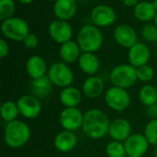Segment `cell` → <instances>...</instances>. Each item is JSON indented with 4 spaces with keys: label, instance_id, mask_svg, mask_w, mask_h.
Segmentation results:
<instances>
[{
    "label": "cell",
    "instance_id": "6da1fadb",
    "mask_svg": "<svg viewBox=\"0 0 157 157\" xmlns=\"http://www.w3.org/2000/svg\"><path fill=\"white\" fill-rule=\"evenodd\" d=\"M110 121L108 115L99 109H90L84 113L82 131L93 140H100L109 135Z\"/></svg>",
    "mask_w": 157,
    "mask_h": 157
},
{
    "label": "cell",
    "instance_id": "7a4b0ae2",
    "mask_svg": "<svg viewBox=\"0 0 157 157\" xmlns=\"http://www.w3.org/2000/svg\"><path fill=\"white\" fill-rule=\"evenodd\" d=\"M31 137L29 126L23 121L16 120L6 123L4 129V142L10 149H19L26 145Z\"/></svg>",
    "mask_w": 157,
    "mask_h": 157
},
{
    "label": "cell",
    "instance_id": "3957f363",
    "mask_svg": "<svg viewBox=\"0 0 157 157\" xmlns=\"http://www.w3.org/2000/svg\"><path fill=\"white\" fill-rule=\"evenodd\" d=\"M76 41L82 52L95 53L102 47L104 37L98 27L95 25H85L79 29Z\"/></svg>",
    "mask_w": 157,
    "mask_h": 157
},
{
    "label": "cell",
    "instance_id": "277c9868",
    "mask_svg": "<svg viewBox=\"0 0 157 157\" xmlns=\"http://www.w3.org/2000/svg\"><path fill=\"white\" fill-rule=\"evenodd\" d=\"M109 80L112 86L128 89L138 81L137 68L130 63L119 64L110 71Z\"/></svg>",
    "mask_w": 157,
    "mask_h": 157
},
{
    "label": "cell",
    "instance_id": "5b68a950",
    "mask_svg": "<svg viewBox=\"0 0 157 157\" xmlns=\"http://www.w3.org/2000/svg\"><path fill=\"white\" fill-rule=\"evenodd\" d=\"M1 32L5 38L14 41H23L30 33L28 22L18 17H12L2 21Z\"/></svg>",
    "mask_w": 157,
    "mask_h": 157
},
{
    "label": "cell",
    "instance_id": "8992f818",
    "mask_svg": "<svg viewBox=\"0 0 157 157\" xmlns=\"http://www.w3.org/2000/svg\"><path fill=\"white\" fill-rule=\"evenodd\" d=\"M48 77L54 86L64 88L72 86L75 75L69 65L63 62H56L48 69Z\"/></svg>",
    "mask_w": 157,
    "mask_h": 157
},
{
    "label": "cell",
    "instance_id": "52a82bcc",
    "mask_svg": "<svg viewBox=\"0 0 157 157\" xmlns=\"http://www.w3.org/2000/svg\"><path fill=\"white\" fill-rule=\"evenodd\" d=\"M104 100L110 109L117 112H122L129 108L131 104V96L127 89L112 86L105 92Z\"/></svg>",
    "mask_w": 157,
    "mask_h": 157
},
{
    "label": "cell",
    "instance_id": "ba28073f",
    "mask_svg": "<svg viewBox=\"0 0 157 157\" xmlns=\"http://www.w3.org/2000/svg\"><path fill=\"white\" fill-rule=\"evenodd\" d=\"M17 104L19 109V114L27 120H34L38 118L42 110L40 98L31 94L21 96L17 100Z\"/></svg>",
    "mask_w": 157,
    "mask_h": 157
},
{
    "label": "cell",
    "instance_id": "9c48e42d",
    "mask_svg": "<svg viewBox=\"0 0 157 157\" xmlns=\"http://www.w3.org/2000/svg\"><path fill=\"white\" fill-rule=\"evenodd\" d=\"M84 121V113L82 110L76 108H64L59 116L60 125L63 130L76 132L82 129Z\"/></svg>",
    "mask_w": 157,
    "mask_h": 157
},
{
    "label": "cell",
    "instance_id": "30bf717a",
    "mask_svg": "<svg viewBox=\"0 0 157 157\" xmlns=\"http://www.w3.org/2000/svg\"><path fill=\"white\" fill-rule=\"evenodd\" d=\"M90 18L93 25L98 28H105L115 23L117 19V14L111 6L105 4H100L92 9Z\"/></svg>",
    "mask_w": 157,
    "mask_h": 157
},
{
    "label": "cell",
    "instance_id": "8fae6325",
    "mask_svg": "<svg viewBox=\"0 0 157 157\" xmlns=\"http://www.w3.org/2000/svg\"><path fill=\"white\" fill-rule=\"evenodd\" d=\"M124 146L128 157H143L147 153L150 144L144 134L132 133L124 142Z\"/></svg>",
    "mask_w": 157,
    "mask_h": 157
},
{
    "label": "cell",
    "instance_id": "7c38bea8",
    "mask_svg": "<svg viewBox=\"0 0 157 157\" xmlns=\"http://www.w3.org/2000/svg\"><path fill=\"white\" fill-rule=\"evenodd\" d=\"M48 32L52 40L56 43L63 44L72 39L73 28L68 21L56 18L49 24Z\"/></svg>",
    "mask_w": 157,
    "mask_h": 157
},
{
    "label": "cell",
    "instance_id": "4fadbf2b",
    "mask_svg": "<svg viewBox=\"0 0 157 157\" xmlns=\"http://www.w3.org/2000/svg\"><path fill=\"white\" fill-rule=\"evenodd\" d=\"M151 59V51L145 43L137 42L129 49L128 60L129 63L135 68L148 64Z\"/></svg>",
    "mask_w": 157,
    "mask_h": 157
},
{
    "label": "cell",
    "instance_id": "5bb4252c",
    "mask_svg": "<svg viewBox=\"0 0 157 157\" xmlns=\"http://www.w3.org/2000/svg\"><path fill=\"white\" fill-rule=\"evenodd\" d=\"M113 37L119 45L128 49L138 42L136 30L128 24H121L117 26L113 31Z\"/></svg>",
    "mask_w": 157,
    "mask_h": 157
},
{
    "label": "cell",
    "instance_id": "9a60e30c",
    "mask_svg": "<svg viewBox=\"0 0 157 157\" xmlns=\"http://www.w3.org/2000/svg\"><path fill=\"white\" fill-rule=\"evenodd\" d=\"M132 134V124L128 120L118 118L110 121L109 135L113 141L124 143Z\"/></svg>",
    "mask_w": 157,
    "mask_h": 157
},
{
    "label": "cell",
    "instance_id": "2e32d148",
    "mask_svg": "<svg viewBox=\"0 0 157 157\" xmlns=\"http://www.w3.org/2000/svg\"><path fill=\"white\" fill-rule=\"evenodd\" d=\"M53 144L60 153H70L77 145V137L75 132L63 130L55 135Z\"/></svg>",
    "mask_w": 157,
    "mask_h": 157
},
{
    "label": "cell",
    "instance_id": "e0dca14e",
    "mask_svg": "<svg viewBox=\"0 0 157 157\" xmlns=\"http://www.w3.org/2000/svg\"><path fill=\"white\" fill-rule=\"evenodd\" d=\"M82 92L90 99H97L100 98L104 92V82L102 78L97 75H90L86 77L82 85Z\"/></svg>",
    "mask_w": 157,
    "mask_h": 157
},
{
    "label": "cell",
    "instance_id": "ac0fdd59",
    "mask_svg": "<svg viewBox=\"0 0 157 157\" xmlns=\"http://www.w3.org/2000/svg\"><path fill=\"white\" fill-rule=\"evenodd\" d=\"M77 11L75 0H57L53 5V14L57 19L68 21L75 17Z\"/></svg>",
    "mask_w": 157,
    "mask_h": 157
},
{
    "label": "cell",
    "instance_id": "d6986e66",
    "mask_svg": "<svg viewBox=\"0 0 157 157\" xmlns=\"http://www.w3.org/2000/svg\"><path fill=\"white\" fill-rule=\"evenodd\" d=\"M83 95V92L79 88L70 86L61 90L59 99L64 108H76L82 102Z\"/></svg>",
    "mask_w": 157,
    "mask_h": 157
},
{
    "label": "cell",
    "instance_id": "ffe728a7",
    "mask_svg": "<svg viewBox=\"0 0 157 157\" xmlns=\"http://www.w3.org/2000/svg\"><path fill=\"white\" fill-rule=\"evenodd\" d=\"M26 71L32 80L45 76L48 73L46 62L40 55H32L27 60Z\"/></svg>",
    "mask_w": 157,
    "mask_h": 157
},
{
    "label": "cell",
    "instance_id": "44dd1931",
    "mask_svg": "<svg viewBox=\"0 0 157 157\" xmlns=\"http://www.w3.org/2000/svg\"><path fill=\"white\" fill-rule=\"evenodd\" d=\"M82 54V51L77 43V41L70 40L65 43L61 44L59 55L62 61L67 64L73 63L78 61L80 55Z\"/></svg>",
    "mask_w": 157,
    "mask_h": 157
},
{
    "label": "cell",
    "instance_id": "7402d4cb",
    "mask_svg": "<svg viewBox=\"0 0 157 157\" xmlns=\"http://www.w3.org/2000/svg\"><path fill=\"white\" fill-rule=\"evenodd\" d=\"M77 62L81 71L89 76L95 75L99 70V59L93 52H82Z\"/></svg>",
    "mask_w": 157,
    "mask_h": 157
},
{
    "label": "cell",
    "instance_id": "603a6c76",
    "mask_svg": "<svg viewBox=\"0 0 157 157\" xmlns=\"http://www.w3.org/2000/svg\"><path fill=\"white\" fill-rule=\"evenodd\" d=\"M52 83L51 82L48 75L33 79L30 84L31 95L37 97L38 98H46L49 97L52 91Z\"/></svg>",
    "mask_w": 157,
    "mask_h": 157
},
{
    "label": "cell",
    "instance_id": "cb8c5ba5",
    "mask_svg": "<svg viewBox=\"0 0 157 157\" xmlns=\"http://www.w3.org/2000/svg\"><path fill=\"white\" fill-rule=\"evenodd\" d=\"M156 13V10L155 9L152 2L148 1H141L136 6L133 7L134 17L143 22H149L154 20Z\"/></svg>",
    "mask_w": 157,
    "mask_h": 157
},
{
    "label": "cell",
    "instance_id": "d4e9b609",
    "mask_svg": "<svg viewBox=\"0 0 157 157\" xmlns=\"http://www.w3.org/2000/svg\"><path fill=\"white\" fill-rule=\"evenodd\" d=\"M0 114H1L2 120L6 123L17 120V117L20 114H19V109H18L17 102L12 101V100H7L4 102L1 105Z\"/></svg>",
    "mask_w": 157,
    "mask_h": 157
},
{
    "label": "cell",
    "instance_id": "484cf974",
    "mask_svg": "<svg viewBox=\"0 0 157 157\" xmlns=\"http://www.w3.org/2000/svg\"><path fill=\"white\" fill-rule=\"evenodd\" d=\"M139 99L146 108L157 103V89L152 85H144L139 91Z\"/></svg>",
    "mask_w": 157,
    "mask_h": 157
},
{
    "label": "cell",
    "instance_id": "4316f807",
    "mask_svg": "<svg viewBox=\"0 0 157 157\" xmlns=\"http://www.w3.org/2000/svg\"><path fill=\"white\" fill-rule=\"evenodd\" d=\"M106 155L108 157H126L124 143L112 140L106 146Z\"/></svg>",
    "mask_w": 157,
    "mask_h": 157
},
{
    "label": "cell",
    "instance_id": "83f0119b",
    "mask_svg": "<svg viewBox=\"0 0 157 157\" xmlns=\"http://www.w3.org/2000/svg\"><path fill=\"white\" fill-rule=\"evenodd\" d=\"M16 4L14 0H0V20L4 21L14 17Z\"/></svg>",
    "mask_w": 157,
    "mask_h": 157
},
{
    "label": "cell",
    "instance_id": "f1b7e54d",
    "mask_svg": "<svg viewBox=\"0 0 157 157\" xmlns=\"http://www.w3.org/2000/svg\"><path fill=\"white\" fill-rule=\"evenodd\" d=\"M144 136L149 142L150 145L157 146V119L151 120L144 128Z\"/></svg>",
    "mask_w": 157,
    "mask_h": 157
},
{
    "label": "cell",
    "instance_id": "f546056e",
    "mask_svg": "<svg viewBox=\"0 0 157 157\" xmlns=\"http://www.w3.org/2000/svg\"><path fill=\"white\" fill-rule=\"evenodd\" d=\"M155 77V70L149 64L143 65L137 68V78L138 81L143 83H148Z\"/></svg>",
    "mask_w": 157,
    "mask_h": 157
},
{
    "label": "cell",
    "instance_id": "4dcf8cb0",
    "mask_svg": "<svg viewBox=\"0 0 157 157\" xmlns=\"http://www.w3.org/2000/svg\"><path fill=\"white\" fill-rule=\"evenodd\" d=\"M143 38L150 42L157 41V26L155 24H147L142 29Z\"/></svg>",
    "mask_w": 157,
    "mask_h": 157
},
{
    "label": "cell",
    "instance_id": "1f68e13d",
    "mask_svg": "<svg viewBox=\"0 0 157 157\" xmlns=\"http://www.w3.org/2000/svg\"><path fill=\"white\" fill-rule=\"evenodd\" d=\"M22 42H23V44L25 45L26 48H28V49H34V48H36V47L38 46V44H39V39H38V37H37L36 34L30 32V33L24 39V40H23Z\"/></svg>",
    "mask_w": 157,
    "mask_h": 157
},
{
    "label": "cell",
    "instance_id": "d6a6232c",
    "mask_svg": "<svg viewBox=\"0 0 157 157\" xmlns=\"http://www.w3.org/2000/svg\"><path fill=\"white\" fill-rule=\"evenodd\" d=\"M9 53V45L5 39L0 40V58L4 59Z\"/></svg>",
    "mask_w": 157,
    "mask_h": 157
},
{
    "label": "cell",
    "instance_id": "836d02e7",
    "mask_svg": "<svg viewBox=\"0 0 157 157\" xmlns=\"http://www.w3.org/2000/svg\"><path fill=\"white\" fill-rule=\"evenodd\" d=\"M146 113L151 118V120L157 119V103L148 107L147 109H146Z\"/></svg>",
    "mask_w": 157,
    "mask_h": 157
},
{
    "label": "cell",
    "instance_id": "e575fe53",
    "mask_svg": "<svg viewBox=\"0 0 157 157\" xmlns=\"http://www.w3.org/2000/svg\"><path fill=\"white\" fill-rule=\"evenodd\" d=\"M141 1L140 0H122V3L128 7H134L136 6Z\"/></svg>",
    "mask_w": 157,
    "mask_h": 157
},
{
    "label": "cell",
    "instance_id": "d590c367",
    "mask_svg": "<svg viewBox=\"0 0 157 157\" xmlns=\"http://www.w3.org/2000/svg\"><path fill=\"white\" fill-rule=\"evenodd\" d=\"M17 1L20 2V3L23 4V5H29V4L33 3L35 0H17Z\"/></svg>",
    "mask_w": 157,
    "mask_h": 157
},
{
    "label": "cell",
    "instance_id": "8d00e7d4",
    "mask_svg": "<svg viewBox=\"0 0 157 157\" xmlns=\"http://www.w3.org/2000/svg\"><path fill=\"white\" fill-rule=\"evenodd\" d=\"M152 4H153V6H154L155 9L156 10V12H157V0H153V1H152Z\"/></svg>",
    "mask_w": 157,
    "mask_h": 157
},
{
    "label": "cell",
    "instance_id": "74e56055",
    "mask_svg": "<svg viewBox=\"0 0 157 157\" xmlns=\"http://www.w3.org/2000/svg\"><path fill=\"white\" fill-rule=\"evenodd\" d=\"M154 156L157 157V146H156V147H155V151H154Z\"/></svg>",
    "mask_w": 157,
    "mask_h": 157
},
{
    "label": "cell",
    "instance_id": "f35d334b",
    "mask_svg": "<svg viewBox=\"0 0 157 157\" xmlns=\"http://www.w3.org/2000/svg\"><path fill=\"white\" fill-rule=\"evenodd\" d=\"M154 20H155V24L157 26V13L156 15H155V19Z\"/></svg>",
    "mask_w": 157,
    "mask_h": 157
},
{
    "label": "cell",
    "instance_id": "ab89813d",
    "mask_svg": "<svg viewBox=\"0 0 157 157\" xmlns=\"http://www.w3.org/2000/svg\"><path fill=\"white\" fill-rule=\"evenodd\" d=\"M48 1H52V2H55V1H57V0H48Z\"/></svg>",
    "mask_w": 157,
    "mask_h": 157
},
{
    "label": "cell",
    "instance_id": "60d3db41",
    "mask_svg": "<svg viewBox=\"0 0 157 157\" xmlns=\"http://www.w3.org/2000/svg\"><path fill=\"white\" fill-rule=\"evenodd\" d=\"M2 157H6V156H2Z\"/></svg>",
    "mask_w": 157,
    "mask_h": 157
},
{
    "label": "cell",
    "instance_id": "b9f144b4",
    "mask_svg": "<svg viewBox=\"0 0 157 157\" xmlns=\"http://www.w3.org/2000/svg\"><path fill=\"white\" fill-rule=\"evenodd\" d=\"M126 157H128V156H126Z\"/></svg>",
    "mask_w": 157,
    "mask_h": 157
}]
</instances>
